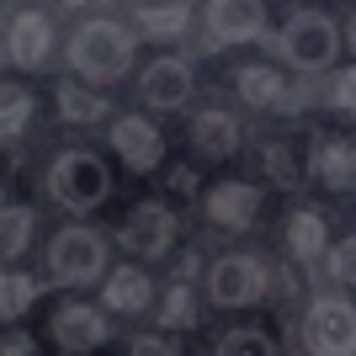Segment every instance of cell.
<instances>
[{
  "mask_svg": "<svg viewBox=\"0 0 356 356\" xmlns=\"http://www.w3.org/2000/svg\"><path fill=\"white\" fill-rule=\"evenodd\" d=\"M112 149H118V160L134 165V170H154V165L165 160L160 128H149L144 118H118L112 122Z\"/></svg>",
  "mask_w": 356,
  "mask_h": 356,
  "instance_id": "cell-8",
  "label": "cell"
},
{
  "mask_svg": "<svg viewBox=\"0 0 356 356\" xmlns=\"http://www.w3.org/2000/svg\"><path fill=\"white\" fill-rule=\"evenodd\" d=\"M192 149L197 154H208V160H229L239 149V122L229 112H202L192 122Z\"/></svg>",
  "mask_w": 356,
  "mask_h": 356,
  "instance_id": "cell-14",
  "label": "cell"
},
{
  "mask_svg": "<svg viewBox=\"0 0 356 356\" xmlns=\"http://www.w3.org/2000/svg\"><path fill=\"white\" fill-rule=\"evenodd\" d=\"M64 6H80V0H64Z\"/></svg>",
  "mask_w": 356,
  "mask_h": 356,
  "instance_id": "cell-32",
  "label": "cell"
},
{
  "mask_svg": "<svg viewBox=\"0 0 356 356\" xmlns=\"http://www.w3.org/2000/svg\"><path fill=\"white\" fill-rule=\"evenodd\" d=\"M346 43H351V48H356V16H351V38H346Z\"/></svg>",
  "mask_w": 356,
  "mask_h": 356,
  "instance_id": "cell-31",
  "label": "cell"
},
{
  "mask_svg": "<svg viewBox=\"0 0 356 356\" xmlns=\"http://www.w3.org/2000/svg\"><path fill=\"white\" fill-rule=\"evenodd\" d=\"M239 96L250 106H271V102H282V80H277V70H266V64H250V70H239Z\"/></svg>",
  "mask_w": 356,
  "mask_h": 356,
  "instance_id": "cell-18",
  "label": "cell"
},
{
  "mask_svg": "<svg viewBox=\"0 0 356 356\" xmlns=\"http://www.w3.org/2000/svg\"><path fill=\"white\" fill-rule=\"evenodd\" d=\"M186 22H192V11H186L181 0H144V6H138V27H144L149 38H181Z\"/></svg>",
  "mask_w": 356,
  "mask_h": 356,
  "instance_id": "cell-16",
  "label": "cell"
},
{
  "mask_svg": "<svg viewBox=\"0 0 356 356\" xmlns=\"http://www.w3.org/2000/svg\"><path fill=\"white\" fill-rule=\"evenodd\" d=\"M54 341H59V351H90L106 341V319L86 303H64L54 314Z\"/></svg>",
  "mask_w": 356,
  "mask_h": 356,
  "instance_id": "cell-11",
  "label": "cell"
},
{
  "mask_svg": "<svg viewBox=\"0 0 356 356\" xmlns=\"http://www.w3.org/2000/svg\"><path fill=\"white\" fill-rule=\"evenodd\" d=\"M32 293H38V287H32L27 277H16V271H11V277L0 282V319H16V314L32 303Z\"/></svg>",
  "mask_w": 356,
  "mask_h": 356,
  "instance_id": "cell-24",
  "label": "cell"
},
{
  "mask_svg": "<svg viewBox=\"0 0 356 356\" xmlns=\"http://www.w3.org/2000/svg\"><path fill=\"white\" fill-rule=\"evenodd\" d=\"M255 208H261V192L245 186V181H223V186L208 192V218L218 229H245L255 218Z\"/></svg>",
  "mask_w": 356,
  "mask_h": 356,
  "instance_id": "cell-13",
  "label": "cell"
},
{
  "mask_svg": "<svg viewBox=\"0 0 356 356\" xmlns=\"http://www.w3.org/2000/svg\"><path fill=\"white\" fill-rule=\"evenodd\" d=\"M59 112H64V122H96V118H106V102H102V96H86V90H74V86H64L59 90Z\"/></svg>",
  "mask_w": 356,
  "mask_h": 356,
  "instance_id": "cell-22",
  "label": "cell"
},
{
  "mask_svg": "<svg viewBox=\"0 0 356 356\" xmlns=\"http://www.w3.org/2000/svg\"><path fill=\"white\" fill-rule=\"evenodd\" d=\"M287 250L293 255H319L325 250V218H319V213H293V218H287Z\"/></svg>",
  "mask_w": 356,
  "mask_h": 356,
  "instance_id": "cell-19",
  "label": "cell"
},
{
  "mask_svg": "<svg viewBox=\"0 0 356 356\" xmlns=\"http://www.w3.org/2000/svg\"><path fill=\"white\" fill-rule=\"evenodd\" d=\"M6 351H11V356H16V351L27 356V351H32V341H27V335H6Z\"/></svg>",
  "mask_w": 356,
  "mask_h": 356,
  "instance_id": "cell-30",
  "label": "cell"
},
{
  "mask_svg": "<svg viewBox=\"0 0 356 356\" xmlns=\"http://www.w3.org/2000/svg\"><path fill=\"white\" fill-rule=\"evenodd\" d=\"M27 122H32V96L22 86H6L0 90V134L16 138V134H27Z\"/></svg>",
  "mask_w": 356,
  "mask_h": 356,
  "instance_id": "cell-20",
  "label": "cell"
},
{
  "mask_svg": "<svg viewBox=\"0 0 356 356\" xmlns=\"http://www.w3.org/2000/svg\"><path fill=\"white\" fill-rule=\"evenodd\" d=\"M330 271H335L346 287H356V239H341V245L330 250Z\"/></svg>",
  "mask_w": 356,
  "mask_h": 356,
  "instance_id": "cell-27",
  "label": "cell"
},
{
  "mask_svg": "<svg viewBox=\"0 0 356 356\" xmlns=\"http://www.w3.org/2000/svg\"><path fill=\"white\" fill-rule=\"evenodd\" d=\"M303 341L319 356H351L356 351V309L346 298H319L303 319Z\"/></svg>",
  "mask_w": 356,
  "mask_h": 356,
  "instance_id": "cell-5",
  "label": "cell"
},
{
  "mask_svg": "<svg viewBox=\"0 0 356 356\" xmlns=\"http://www.w3.org/2000/svg\"><path fill=\"white\" fill-rule=\"evenodd\" d=\"M208 27L218 43H250L266 27V6L261 0H213L208 6Z\"/></svg>",
  "mask_w": 356,
  "mask_h": 356,
  "instance_id": "cell-9",
  "label": "cell"
},
{
  "mask_svg": "<svg viewBox=\"0 0 356 356\" xmlns=\"http://www.w3.org/2000/svg\"><path fill=\"white\" fill-rule=\"evenodd\" d=\"M261 160H266V170H271L277 181H282V186H293V181H298V170H293V154H287V144H266V149H261Z\"/></svg>",
  "mask_w": 356,
  "mask_h": 356,
  "instance_id": "cell-26",
  "label": "cell"
},
{
  "mask_svg": "<svg viewBox=\"0 0 356 356\" xmlns=\"http://www.w3.org/2000/svg\"><path fill=\"white\" fill-rule=\"evenodd\" d=\"M48 192H54V202H64L70 213H90V208H102V202H106L112 176H106V165L96 160V154L70 149V154H59L54 170H48Z\"/></svg>",
  "mask_w": 356,
  "mask_h": 356,
  "instance_id": "cell-2",
  "label": "cell"
},
{
  "mask_svg": "<svg viewBox=\"0 0 356 356\" xmlns=\"http://www.w3.org/2000/svg\"><path fill=\"white\" fill-rule=\"evenodd\" d=\"M27 234H32V213L27 208H6V218H0V255L16 261V255L27 250Z\"/></svg>",
  "mask_w": 356,
  "mask_h": 356,
  "instance_id": "cell-21",
  "label": "cell"
},
{
  "mask_svg": "<svg viewBox=\"0 0 356 356\" xmlns=\"http://www.w3.org/2000/svg\"><path fill=\"white\" fill-rule=\"evenodd\" d=\"M282 54L298 64V70H325V64H335V54H341V32H335V22L319 11H303L287 22L282 32Z\"/></svg>",
  "mask_w": 356,
  "mask_h": 356,
  "instance_id": "cell-4",
  "label": "cell"
},
{
  "mask_svg": "<svg viewBox=\"0 0 356 356\" xmlns=\"http://www.w3.org/2000/svg\"><path fill=\"white\" fill-rule=\"evenodd\" d=\"M208 293H213V303H223V309H245V303H255V298L266 293V271L255 266V261H245V255H229V261L213 266Z\"/></svg>",
  "mask_w": 356,
  "mask_h": 356,
  "instance_id": "cell-7",
  "label": "cell"
},
{
  "mask_svg": "<svg viewBox=\"0 0 356 356\" xmlns=\"http://www.w3.org/2000/svg\"><path fill=\"white\" fill-rule=\"evenodd\" d=\"M335 106H341V112H356V70L335 74Z\"/></svg>",
  "mask_w": 356,
  "mask_h": 356,
  "instance_id": "cell-28",
  "label": "cell"
},
{
  "mask_svg": "<svg viewBox=\"0 0 356 356\" xmlns=\"http://www.w3.org/2000/svg\"><path fill=\"white\" fill-rule=\"evenodd\" d=\"M122 239V250H134V255H165L170 250V239H176V218H170V208H160V202H138L128 218H122L118 229Z\"/></svg>",
  "mask_w": 356,
  "mask_h": 356,
  "instance_id": "cell-6",
  "label": "cell"
},
{
  "mask_svg": "<svg viewBox=\"0 0 356 356\" xmlns=\"http://www.w3.org/2000/svg\"><path fill=\"white\" fill-rule=\"evenodd\" d=\"M144 96L149 106H165V112H176V106L192 102V64L181 59H154L144 70Z\"/></svg>",
  "mask_w": 356,
  "mask_h": 356,
  "instance_id": "cell-10",
  "label": "cell"
},
{
  "mask_svg": "<svg viewBox=\"0 0 356 356\" xmlns=\"http://www.w3.org/2000/svg\"><path fill=\"white\" fill-rule=\"evenodd\" d=\"M192 319H197L192 293H186V287H170V293H165V303H160V325H165V330H181V325H192Z\"/></svg>",
  "mask_w": 356,
  "mask_h": 356,
  "instance_id": "cell-23",
  "label": "cell"
},
{
  "mask_svg": "<svg viewBox=\"0 0 356 356\" xmlns=\"http://www.w3.org/2000/svg\"><path fill=\"white\" fill-rule=\"evenodd\" d=\"M218 351H223V356H234V351L271 356V351H277V341H271V335H261V330H229V335L218 341Z\"/></svg>",
  "mask_w": 356,
  "mask_h": 356,
  "instance_id": "cell-25",
  "label": "cell"
},
{
  "mask_svg": "<svg viewBox=\"0 0 356 356\" xmlns=\"http://www.w3.org/2000/svg\"><path fill=\"white\" fill-rule=\"evenodd\" d=\"M314 176L330 186H356V149L351 144H314Z\"/></svg>",
  "mask_w": 356,
  "mask_h": 356,
  "instance_id": "cell-17",
  "label": "cell"
},
{
  "mask_svg": "<svg viewBox=\"0 0 356 356\" xmlns=\"http://www.w3.org/2000/svg\"><path fill=\"white\" fill-rule=\"evenodd\" d=\"M106 309H118V314H138L149 309V277L138 266H122L106 277Z\"/></svg>",
  "mask_w": 356,
  "mask_h": 356,
  "instance_id": "cell-15",
  "label": "cell"
},
{
  "mask_svg": "<svg viewBox=\"0 0 356 356\" xmlns=\"http://www.w3.org/2000/svg\"><path fill=\"white\" fill-rule=\"evenodd\" d=\"M70 64L86 80H118L134 64V32L118 22H86L70 43Z\"/></svg>",
  "mask_w": 356,
  "mask_h": 356,
  "instance_id": "cell-1",
  "label": "cell"
},
{
  "mask_svg": "<svg viewBox=\"0 0 356 356\" xmlns=\"http://www.w3.org/2000/svg\"><path fill=\"white\" fill-rule=\"evenodd\" d=\"M102 266H106V245H102V234H90V229H59L54 245H48V271H54V282H64V287L96 282Z\"/></svg>",
  "mask_w": 356,
  "mask_h": 356,
  "instance_id": "cell-3",
  "label": "cell"
},
{
  "mask_svg": "<svg viewBox=\"0 0 356 356\" xmlns=\"http://www.w3.org/2000/svg\"><path fill=\"white\" fill-rule=\"evenodd\" d=\"M48 38H54V27H48L43 11L11 16V32H6V54H11V64H22V70L43 64L48 59Z\"/></svg>",
  "mask_w": 356,
  "mask_h": 356,
  "instance_id": "cell-12",
  "label": "cell"
},
{
  "mask_svg": "<svg viewBox=\"0 0 356 356\" xmlns=\"http://www.w3.org/2000/svg\"><path fill=\"white\" fill-rule=\"evenodd\" d=\"M134 351H138V356H149V351H154V356H165V351H176V346H170V341H160V335H144V341H134Z\"/></svg>",
  "mask_w": 356,
  "mask_h": 356,
  "instance_id": "cell-29",
  "label": "cell"
}]
</instances>
